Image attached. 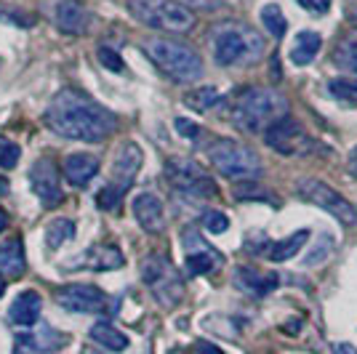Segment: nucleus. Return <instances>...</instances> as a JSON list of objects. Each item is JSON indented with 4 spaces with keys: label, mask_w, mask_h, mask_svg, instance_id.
I'll list each match as a JSON object with an SVG mask.
<instances>
[{
    "label": "nucleus",
    "mask_w": 357,
    "mask_h": 354,
    "mask_svg": "<svg viewBox=\"0 0 357 354\" xmlns=\"http://www.w3.org/2000/svg\"><path fill=\"white\" fill-rule=\"evenodd\" d=\"M333 64L349 75H357V30L342 35L333 48Z\"/></svg>",
    "instance_id": "obj_26"
},
{
    "label": "nucleus",
    "mask_w": 357,
    "mask_h": 354,
    "mask_svg": "<svg viewBox=\"0 0 357 354\" xmlns=\"http://www.w3.org/2000/svg\"><path fill=\"white\" fill-rule=\"evenodd\" d=\"M326 91L344 107H357V77H333Z\"/></svg>",
    "instance_id": "obj_28"
},
{
    "label": "nucleus",
    "mask_w": 357,
    "mask_h": 354,
    "mask_svg": "<svg viewBox=\"0 0 357 354\" xmlns=\"http://www.w3.org/2000/svg\"><path fill=\"white\" fill-rule=\"evenodd\" d=\"M30 187L32 192H35V197L45 208H56L64 200L59 184V171H56V165L48 160V157L35 160V165L30 168Z\"/></svg>",
    "instance_id": "obj_13"
},
{
    "label": "nucleus",
    "mask_w": 357,
    "mask_h": 354,
    "mask_svg": "<svg viewBox=\"0 0 357 354\" xmlns=\"http://www.w3.org/2000/svg\"><path fill=\"white\" fill-rule=\"evenodd\" d=\"M70 240H75V222H70V219H54L45 226V245L51 251L61 248Z\"/></svg>",
    "instance_id": "obj_29"
},
{
    "label": "nucleus",
    "mask_w": 357,
    "mask_h": 354,
    "mask_svg": "<svg viewBox=\"0 0 357 354\" xmlns=\"http://www.w3.org/2000/svg\"><path fill=\"white\" fill-rule=\"evenodd\" d=\"M181 245H184V266H187L190 277L208 275L222 264V253L216 251L211 243H206V237L195 232V229H187L181 235Z\"/></svg>",
    "instance_id": "obj_12"
},
{
    "label": "nucleus",
    "mask_w": 357,
    "mask_h": 354,
    "mask_svg": "<svg viewBox=\"0 0 357 354\" xmlns=\"http://www.w3.org/2000/svg\"><path fill=\"white\" fill-rule=\"evenodd\" d=\"M235 285L243 293L253 295V298H264L280 285V277L275 272H259V269H251V266H238L235 269Z\"/></svg>",
    "instance_id": "obj_18"
},
{
    "label": "nucleus",
    "mask_w": 357,
    "mask_h": 354,
    "mask_svg": "<svg viewBox=\"0 0 357 354\" xmlns=\"http://www.w3.org/2000/svg\"><path fill=\"white\" fill-rule=\"evenodd\" d=\"M200 222H203L206 232H211V235H224L229 229V219L224 216L222 210H206Z\"/></svg>",
    "instance_id": "obj_33"
},
{
    "label": "nucleus",
    "mask_w": 357,
    "mask_h": 354,
    "mask_svg": "<svg viewBox=\"0 0 357 354\" xmlns=\"http://www.w3.org/2000/svg\"><path fill=\"white\" fill-rule=\"evenodd\" d=\"M142 282L149 288V293L155 295V301L165 309H174L184 298L181 275H178L176 266L171 264V259L163 253H149L142 261Z\"/></svg>",
    "instance_id": "obj_6"
},
{
    "label": "nucleus",
    "mask_w": 357,
    "mask_h": 354,
    "mask_svg": "<svg viewBox=\"0 0 357 354\" xmlns=\"http://www.w3.org/2000/svg\"><path fill=\"white\" fill-rule=\"evenodd\" d=\"M67 344V336L59 333L51 325H40L32 333H19L16 336V352L14 354H48L56 352Z\"/></svg>",
    "instance_id": "obj_16"
},
{
    "label": "nucleus",
    "mask_w": 357,
    "mask_h": 354,
    "mask_svg": "<svg viewBox=\"0 0 357 354\" xmlns=\"http://www.w3.org/2000/svg\"><path fill=\"white\" fill-rule=\"evenodd\" d=\"M176 131L181 133V136H187V139H195V136L200 133V128H197L195 123H190V120L178 118V120H176Z\"/></svg>",
    "instance_id": "obj_38"
},
{
    "label": "nucleus",
    "mask_w": 357,
    "mask_h": 354,
    "mask_svg": "<svg viewBox=\"0 0 357 354\" xmlns=\"http://www.w3.org/2000/svg\"><path fill=\"white\" fill-rule=\"evenodd\" d=\"M99 174V160L89 152H75L64 157V176L73 187H86Z\"/></svg>",
    "instance_id": "obj_20"
},
{
    "label": "nucleus",
    "mask_w": 357,
    "mask_h": 354,
    "mask_svg": "<svg viewBox=\"0 0 357 354\" xmlns=\"http://www.w3.org/2000/svg\"><path fill=\"white\" fill-rule=\"evenodd\" d=\"M126 264V256L120 253L118 245H93L89 251L83 253V261L80 266H86V269H93V272H112V269H120V266Z\"/></svg>",
    "instance_id": "obj_22"
},
{
    "label": "nucleus",
    "mask_w": 357,
    "mask_h": 354,
    "mask_svg": "<svg viewBox=\"0 0 357 354\" xmlns=\"http://www.w3.org/2000/svg\"><path fill=\"white\" fill-rule=\"evenodd\" d=\"M6 293V280H3V277H0V295Z\"/></svg>",
    "instance_id": "obj_44"
},
{
    "label": "nucleus",
    "mask_w": 357,
    "mask_h": 354,
    "mask_svg": "<svg viewBox=\"0 0 357 354\" xmlns=\"http://www.w3.org/2000/svg\"><path fill=\"white\" fill-rule=\"evenodd\" d=\"M211 165L227 178L235 181H253L261 176V160L253 149L243 147L232 139H219L213 141V147L208 149Z\"/></svg>",
    "instance_id": "obj_7"
},
{
    "label": "nucleus",
    "mask_w": 357,
    "mask_h": 354,
    "mask_svg": "<svg viewBox=\"0 0 357 354\" xmlns=\"http://www.w3.org/2000/svg\"><path fill=\"white\" fill-rule=\"evenodd\" d=\"M307 240H310V229H298V232L283 237V240L261 243L256 251L261 253V256H267L269 261H288V259H294V256L304 248V243H307Z\"/></svg>",
    "instance_id": "obj_21"
},
{
    "label": "nucleus",
    "mask_w": 357,
    "mask_h": 354,
    "mask_svg": "<svg viewBox=\"0 0 357 354\" xmlns=\"http://www.w3.org/2000/svg\"><path fill=\"white\" fill-rule=\"evenodd\" d=\"M333 248H336L333 237L328 235V232H320V235H317V243H314L312 251H310V256L304 259V266H320V264H326L328 259H331V253H333Z\"/></svg>",
    "instance_id": "obj_31"
},
{
    "label": "nucleus",
    "mask_w": 357,
    "mask_h": 354,
    "mask_svg": "<svg viewBox=\"0 0 357 354\" xmlns=\"http://www.w3.org/2000/svg\"><path fill=\"white\" fill-rule=\"evenodd\" d=\"M192 354H224V352L216 344H211V341H195Z\"/></svg>",
    "instance_id": "obj_39"
},
{
    "label": "nucleus",
    "mask_w": 357,
    "mask_h": 354,
    "mask_svg": "<svg viewBox=\"0 0 357 354\" xmlns=\"http://www.w3.org/2000/svg\"><path fill=\"white\" fill-rule=\"evenodd\" d=\"M261 24H264V30L272 35V38H283L285 30H288V22H285L283 11H280V6L278 3H269L261 8Z\"/></svg>",
    "instance_id": "obj_30"
},
{
    "label": "nucleus",
    "mask_w": 357,
    "mask_h": 354,
    "mask_svg": "<svg viewBox=\"0 0 357 354\" xmlns=\"http://www.w3.org/2000/svg\"><path fill=\"white\" fill-rule=\"evenodd\" d=\"M45 125L61 139L73 141H105L118 128L115 112H109L105 104L93 102L83 91L64 88L59 91L48 109H45Z\"/></svg>",
    "instance_id": "obj_1"
},
{
    "label": "nucleus",
    "mask_w": 357,
    "mask_h": 354,
    "mask_svg": "<svg viewBox=\"0 0 357 354\" xmlns=\"http://www.w3.org/2000/svg\"><path fill=\"white\" fill-rule=\"evenodd\" d=\"M56 304L64 307L67 311H80V314H105L109 311V298L102 288H93V285H83V282H75V285H64L56 291Z\"/></svg>",
    "instance_id": "obj_11"
},
{
    "label": "nucleus",
    "mask_w": 357,
    "mask_h": 354,
    "mask_svg": "<svg viewBox=\"0 0 357 354\" xmlns=\"http://www.w3.org/2000/svg\"><path fill=\"white\" fill-rule=\"evenodd\" d=\"M8 190H11V184H8V178H6V176H0V194H6V192H8Z\"/></svg>",
    "instance_id": "obj_43"
},
{
    "label": "nucleus",
    "mask_w": 357,
    "mask_h": 354,
    "mask_svg": "<svg viewBox=\"0 0 357 354\" xmlns=\"http://www.w3.org/2000/svg\"><path fill=\"white\" fill-rule=\"evenodd\" d=\"M288 115V102L275 88H243L229 104V123L245 133L267 131L275 120Z\"/></svg>",
    "instance_id": "obj_2"
},
{
    "label": "nucleus",
    "mask_w": 357,
    "mask_h": 354,
    "mask_svg": "<svg viewBox=\"0 0 357 354\" xmlns=\"http://www.w3.org/2000/svg\"><path fill=\"white\" fill-rule=\"evenodd\" d=\"M40 309H43V301L35 291H22L14 298V304L8 307V323L19 325V328H30L40 320Z\"/></svg>",
    "instance_id": "obj_19"
},
{
    "label": "nucleus",
    "mask_w": 357,
    "mask_h": 354,
    "mask_svg": "<svg viewBox=\"0 0 357 354\" xmlns=\"http://www.w3.org/2000/svg\"><path fill=\"white\" fill-rule=\"evenodd\" d=\"M333 354H357V349L352 344H336V346H333Z\"/></svg>",
    "instance_id": "obj_40"
},
{
    "label": "nucleus",
    "mask_w": 357,
    "mask_h": 354,
    "mask_svg": "<svg viewBox=\"0 0 357 354\" xmlns=\"http://www.w3.org/2000/svg\"><path fill=\"white\" fill-rule=\"evenodd\" d=\"M22 157V149L16 147L11 139L0 136V168H16Z\"/></svg>",
    "instance_id": "obj_34"
},
{
    "label": "nucleus",
    "mask_w": 357,
    "mask_h": 354,
    "mask_svg": "<svg viewBox=\"0 0 357 354\" xmlns=\"http://www.w3.org/2000/svg\"><path fill=\"white\" fill-rule=\"evenodd\" d=\"M128 14L149 30L190 32L195 27V14L178 0H128Z\"/></svg>",
    "instance_id": "obj_5"
},
{
    "label": "nucleus",
    "mask_w": 357,
    "mask_h": 354,
    "mask_svg": "<svg viewBox=\"0 0 357 354\" xmlns=\"http://www.w3.org/2000/svg\"><path fill=\"white\" fill-rule=\"evenodd\" d=\"M320 48H323V38L312 30H301L296 35V40L291 45V61L296 64V67H307V64H312V59L320 54Z\"/></svg>",
    "instance_id": "obj_24"
},
{
    "label": "nucleus",
    "mask_w": 357,
    "mask_h": 354,
    "mask_svg": "<svg viewBox=\"0 0 357 354\" xmlns=\"http://www.w3.org/2000/svg\"><path fill=\"white\" fill-rule=\"evenodd\" d=\"M296 3L304 11H310V14H314V16L328 14V8H331V0H296Z\"/></svg>",
    "instance_id": "obj_37"
},
{
    "label": "nucleus",
    "mask_w": 357,
    "mask_h": 354,
    "mask_svg": "<svg viewBox=\"0 0 357 354\" xmlns=\"http://www.w3.org/2000/svg\"><path fill=\"white\" fill-rule=\"evenodd\" d=\"M222 102H224V96L213 88V86H200V88L184 93V104H187L190 109H195V112H208V109H213L216 104H222Z\"/></svg>",
    "instance_id": "obj_27"
},
{
    "label": "nucleus",
    "mask_w": 357,
    "mask_h": 354,
    "mask_svg": "<svg viewBox=\"0 0 357 354\" xmlns=\"http://www.w3.org/2000/svg\"><path fill=\"white\" fill-rule=\"evenodd\" d=\"M296 192L301 200L323 208L333 219H339L344 226H352V224L357 222L355 206H352L342 192H336L333 187H328L326 181H320V178H301L296 184Z\"/></svg>",
    "instance_id": "obj_9"
},
{
    "label": "nucleus",
    "mask_w": 357,
    "mask_h": 354,
    "mask_svg": "<svg viewBox=\"0 0 357 354\" xmlns=\"http://www.w3.org/2000/svg\"><path fill=\"white\" fill-rule=\"evenodd\" d=\"M89 336L93 344L105 346V349H109V352H126V349H128V336L120 333L118 328L109 323H96L89 330Z\"/></svg>",
    "instance_id": "obj_25"
},
{
    "label": "nucleus",
    "mask_w": 357,
    "mask_h": 354,
    "mask_svg": "<svg viewBox=\"0 0 357 354\" xmlns=\"http://www.w3.org/2000/svg\"><path fill=\"white\" fill-rule=\"evenodd\" d=\"M165 181L181 194L190 197H213L216 181L190 157H168L165 160Z\"/></svg>",
    "instance_id": "obj_8"
},
{
    "label": "nucleus",
    "mask_w": 357,
    "mask_h": 354,
    "mask_svg": "<svg viewBox=\"0 0 357 354\" xmlns=\"http://www.w3.org/2000/svg\"><path fill=\"white\" fill-rule=\"evenodd\" d=\"M99 61L105 64L109 72H123V70H126V64H123L118 51H112V48H107V45L99 48Z\"/></svg>",
    "instance_id": "obj_36"
},
{
    "label": "nucleus",
    "mask_w": 357,
    "mask_h": 354,
    "mask_svg": "<svg viewBox=\"0 0 357 354\" xmlns=\"http://www.w3.org/2000/svg\"><path fill=\"white\" fill-rule=\"evenodd\" d=\"M45 11L64 35H86L91 27V14L75 0H51L45 3Z\"/></svg>",
    "instance_id": "obj_14"
},
{
    "label": "nucleus",
    "mask_w": 357,
    "mask_h": 354,
    "mask_svg": "<svg viewBox=\"0 0 357 354\" xmlns=\"http://www.w3.org/2000/svg\"><path fill=\"white\" fill-rule=\"evenodd\" d=\"M168 354H184V352H181V349H171Z\"/></svg>",
    "instance_id": "obj_45"
},
{
    "label": "nucleus",
    "mask_w": 357,
    "mask_h": 354,
    "mask_svg": "<svg viewBox=\"0 0 357 354\" xmlns=\"http://www.w3.org/2000/svg\"><path fill=\"white\" fill-rule=\"evenodd\" d=\"M264 38L243 22H222L211 30V51L222 67H240L253 64L264 56Z\"/></svg>",
    "instance_id": "obj_3"
},
{
    "label": "nucleus",
    "mask_w": 357,
    "mask_h": 354,
    "mask_svg": "<svg viewBox=\"0 0 357 354\" xmlns=\"http://www.w3.org/2000/svg\"><path fill=\"white\" fill-rule=\"evenodd\" d=\"M235 197H238V200H267V203H272V206H278V200H275L272 194L261 192V187H253V184H243V187H238V190H235Z\"/></svg>",
    "instance_id": "obj_35"
},
{
    "label": "nucleus",
    "mask_w": 357,
    "mask_h": 354,
    "mask_svg": "<svg viewBox=\"0 0 357 354\" xmlns=\"http://www.w3.org/2000/svg\"><path fill=\"white\" fill-rule=\"evenodd\" d=\"M134 219H136V224L144 229V232H149V235H158V232H163V226H165L163 200H160L158 194H152V192L136 194V200H134Z\"/></svg>",
    "instance_id": "obj_17"
},
{
    "label": "nucleus",
    "mask_w": 357,
    "mask_h": 354,
    "mask_svg": "<svg viewBox=\"0 0 357 354\" xmlns=\"http://www.w3.org/2000/svg\"><path fill=\"white\" fill-rule=\"evenodd\" d=\"M6 226H8V210L0 206V232H3Z\"/></svg>",
    "instance_id": "obj_42"
},
{
    "label": "nucleus",
    "mask_w": 357,
    "mask_h": 354,
    "mask_svg": "<svg viewBox=\"0 0 357 354\" xmlns=\"http://www.w3.org/2000/svg\"><path fill=\"white\" fill-rule=\"evenodd\" d=\"M144 162V152L136 141H123L118 147V152L112 155V178L115 184L123 190H131V184L136 181L139 171Z\"/></svg>",
    "instance_id": "obj_15"
},
{
    "label": "nucleus",
    "mask_w": 357,
    "mask_h": 354,
    "mask_svg": "<svg viewBox=\"0 0 357 354\" xmlns=\"http://www.w3.org/2000/svg\"><path fill=\"white\" fill-rule=\"evenodd\" d=\"M123 194H126L123 187H118V184H107V187H102L99 194H96V206L102 208V210H115V208L123 203Z\"/></svg>",
    "instance_id": "obj_32"
},
{
    "label": "nucleus",
    "mask_w": 357,
    "mask_h": 354,
    "mask_svg": "<svg viewBox=\"0 0 357 354\" xmlns=\"http://www.w3.org/2000/svg\"><path fill=\"white\" fill-rule=\"evenodd\" d=\"M264 141L272 152L283 155V157H301V155H310L314 149L312 136L304 131V125L294 118H280L275 120L264 131Z\"/></svg>",
    "instance_id": "obj_10"
},
{
    "label": "nucleus",
    "mask_w": 357,
    "mask_h": 354,
    "mask_svg": "<svg viewBox=\"0 0 357 354\" xmlns=\"http://www.w3.org/2000/svg\"><path fill=\"white\" fill-rule=\"evenodd\" d=\"M349 174L357 178V147L349 152Z\"/></svg>",
    "instance_id": "obj_41"
},
{
    "label": "nucleus",
    "mask_w": 357,
    "mask_h": 354,
    "mask_svg": "<svg viewBox=\"0 0 357 354\" xmlns=\"http://www.w3.org/2000/svg\"><path fill=\"white\" fill-rule=\"evenodd\" d=\"M147 59L174 83H195L203 77V59L200 54L181 40L171 38H149L142 43Z\"/></svg>",
    "instance_id": "obj_4"
},
{
    "label": "nucleus",
    "mask_w": 357,
    "mask_h": 354,
    "mask_svg": "<svg viewBox=\"0 0 357 354\" xmlns=\"http://www.w3.org/2000/svg\"><path fill=\"white\" fill-rule=\"evenodd\" d=\"M27 272V259H24V245L19 237H11L6 243H0V275L6 277H22Z\"/></svg>",
    "instance_id": "obj_23"
}]
</instances>
